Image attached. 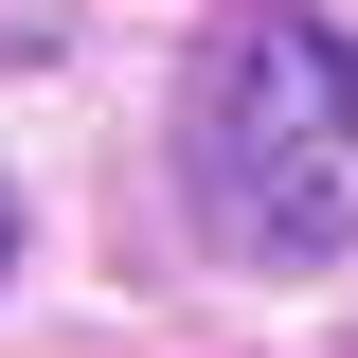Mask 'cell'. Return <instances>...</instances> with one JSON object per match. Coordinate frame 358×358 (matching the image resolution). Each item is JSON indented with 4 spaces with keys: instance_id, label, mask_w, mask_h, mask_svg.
<instances>
[{
    "instance_id": "cell-2",
    "label": "cell",
    "mask_w": 358,
    "mask_h": 358,
    "mask_svg": "<svg viewBox=\"0 0 358 358\" xmlns=\"http://www.w3.org/2000/svg\"><path fill=\"white\" fill-rule=\"evenodd\" d=\"M0 251H18V215H0Z\"/></svg>"
},
{
    "instance_id": "cell-1",
    "label": "cell",
    "mask_w": 358,
    "mask_h": 358,
    "mask_svg": "<svg viewBox=\"0 0 358 358\" xmlns=\"http://www.w3.org/2000/svg\"><path fill=\"white\" fill-rule=\"evenodd\" d=\"M197 215L251 268L358 251V36L341 18H251L197 72Z\"/></svg>"
}]
</instances>
